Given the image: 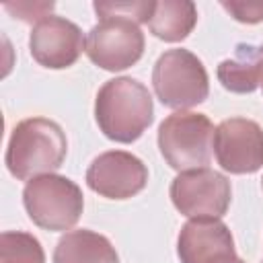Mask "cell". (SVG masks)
I'll return each mask as SVG.
<instances>
[{"mask_svg":"<svg viewBox=\"0 0 263 263\" xmlns=\"http://www.w3.org/2000/svg\"><path fill=\"white\" fill-rule=\"evenodd\" d=\"M224 263H245V261L238 259V257H232V259H228V261H224Z\"/></svg>","mask_w":263,"mask_h":263,"instance_id":"obj_19","label":"cell"},{"mask_svg":"<svg viewBox=\"0 0 263 263\" xmlns=\"http://www.w3.org/2000/svg\"><path fill=\"white\" fill-rule=\"evenodd\" d=\"M92 8L99 18L123 16V18L136 21L140 25V23H148L154 2H95Z\"/></svg>","mask_w":263,"mask_h":263,"instance_id":"obj_16","label":"cell"},{"mask_svg":"<svg viewBox=\"0 0 263 263\" xmlns=\"http://www.w3.org/2000/svg\"><path fill=\"white\" fill-rule=\"evenodd\" d=\"M173 205L187 218H222L232 199L230 181L208 166L183 171L171 183Z\"/></svg>","mask_w":263,"mask_h":263,"instance_id":"obj_7","label":"cell"},{"mask_svg":"<svg viewBox=\"0 0 263 263\" xmlns=\"http://www.w3.org/2000/svg\"><path fill=\"white\" fill-rule=\"evenodd\" d=\"M0 263H45V253L33 234L6 230L0 234Z\"/></svg>","mask_w":263,"mask_h":263,"instance_id":"obj_15","label":"cell"},{"mask_svg":"<svg viewBox=\"0 0 263 263\" xmlns=\"http://www.w3.org/2000/svg\"><path fill=\"white\" fill-rule=\"evenodd\" d=\"M95 119L105 138L119 144H132L154 119L152 95L132 76L111 78L97 92Z\"/></svg>","mask_w":263,"mask_h":263,"instance_id":"obj_1","label":"cell"},{"mask_svg":"<svg viewBox=\"0 0 263 263\" xmlns=\"http://www.w3.org/2000/svg\"><path fill=\"white\" fill-rule=\"evenodd\" d=\"M261 263H263V261H261Z\"/></svg>","mask_w":263,"mask_h":263,"instance_id":"obj_21","label":"cell"},{"mask_svg":"<svg viewBox=\"0 0 263 263\" xmlns=\"http://www.w3.org/2000/svg\"><path fill=\"white\" fill-rule=\"evenodd\" d=\"M218 164L232 175H251L263 166V127L247 117L224 119L214 132Z\"/></svg>","mask_w":263,"mask_h":263,"instance_id":"obj_8","label":"cell"},{"mask_svg":"<svg viewBox=\"0 0 263 263\" xmlns=\"http://www.w3.org/2000/svg\"><path fill=\"white\" fill-rule=\"evenodd\" d=\"M197 23V8L189 0H160L154 2L148 18V29L154 37L177 43L183 41Z\"/></svg>","mask_w":263,"mask_h":263,"instance_id":"obj_14","label":"cell"},{"mask_svg":"<svg viewBox=\"0 0 263 263\" xmlns=\"http://www.w3.org/2000/svg\"><path fill=\"white\" fill-rule=\"evenodd\" d=\"M53 2H39V4H31V2H25V4H6L4 8L8 12L14 14V18H21L25 23H33V21H43L45 16H49V12L53 10Z\"/></svg>","mask_w":263,"mask_h":263,"instance_id":"obj_18","label":"cell"},{"mask_svg":"<svg viewBox=\"0 0 263 263\" xmlns=\"http://www.w3.org/2000/svg\"><path fill=\"white\" fill-rule=\"evenodd\" d=\"M220 84L236 95L253 92L263 84V43H238L230 58L218 64Z\"/></svg>","mask_w":263,"mask_h":263,"instance_id":"obj_12","label":"cell"},{"mask_svg":"<svg viewBox=\"0 0 263 263\" xmlns=\"http://www.w3.org/2000/svg\"><path fill=\"white\" fill-rule=\"evenodd\" d=\"M181 263H224L236 257L230 228L218 218H191L177 238Z\"/></svg>","mask_w":263,"mask_h":263,"instance_id":"obj_11","label":"cell"},{"mask_svg":"<svg viewBox=\"0 0 263 263\" xmlns=\"http://www.w3.org/2000/svg\"><path fill=\"white\" fill-rule=\"evenodd\" d=\"M152 86L158 101L168 109L185 111L203 103L210 80L203 62L189 49H166L152 68Z\"/></svg>","mask_w":263,"mask_h":263,"instance_id":"obj_5","label":"cell"},{"mask_svg":"<svg viewBox=\"0 0 263 263\" xmlns=\"http://www.w3.org/2000/svg\"><path fill=\"white\" fill-rule=\"evenodd\" d=\"M214 123L203 113L177 111L158 127V148L166 164L179 173L210 164L214 148Z\"/></svg>","mask_w":263,"mask_h":263,"instance_id":"obj_4","label":"cell"},{"mask_svg":"<svg viewBox=\"0 0 263 263\" xmlns=\"http://www.w3.org/2000/svg\"><path fill=\"white\" fill-rule=\"evenodd\" d=\"M68 152L64 129L47 117H29L14 125L6 146V168L18 181H31L60 168Z\"/></svg>","mask_w":263,"mask_h":263,"instance_id":"obj_2","label":"cell"},{"mask_svg":"<svg viewBox=\"0 0 263 263\" xmlns=\"http://www.w3.org/2000/svg\"><path fill=\"white\" fill-rule=\"evenodd\" d=\"M23 205L35 226L51 232L70 230L82 216V189L64 175H41L23 189Z\"/></svg>","mask_w":263,"mask_h":263,"instance_id":"obj_3","label":"cell"},{"mask_svg":"<svg viewBox=\"0 0 263 263\" xmlns=\"http://www.w3.org/2000/svg\"><path fill=\"white\" fill-rule=\"evenodd\" d=\"M222 8L226 12H230V16L238 23H247V25H255L263 21V0H249V2H240V0H230V2H220Z\"/></svg>","mask_w":263,"mask_h":263,"instance_id":"obj_17","label":"cell"},{"mask_svg":"<svg viewBox=\"0 0 263 263\" xmlns=\"http://www.w3.org/2000/svg\"><path fill=\"white\" fill-rule=\"evenodd\" d=\"M261 187H263V179H261Z\"/></svg>","mask_w":263,"mask_h":263,"instance_id":"obj_20","label":"cell"},{"mask_svg":"<svg viewBox=\"0 0 263 263\" xmlns=\"http://www.w3.org/2000/svg\"><path fill=\"white\" fill-rule=\"evenodd\" d=\"M53 263H119V257L107 236L80 228L66 232L58 240Z\"/></svg>","mask_w":263,"mask_h":263,"instance_id":"obj_13","label":"cell"},{"mask_svg":"<svg viewBox=\"0 0 263 263\" xmlns=\"http://www.w3.org/2000/svg\"><path fill=\"white\" fill-rule=\"evenodd\" d=\"M144 45V33L136 21L107 16L99 18V23L88 31L84 51L95 66L107 72H119L142 58Z\"/></svg>","mask_w":263,"mask_h":263,"instance_id":"obj_6","label":"cell"},{"mask_svg":"<svg viewBox=\"0 0 263 263\" xmlns=\"http://www.w3.org/2000/svg\"><path fill=\"white\" fill-rule=\"evenodd\" d=\"M148 183L146 164L125 150L99 154L86 168V185L107 199H129Z\"/></svg>","mask_w":263,"mask_h":263,"instance_id":"obj_9","label":"cell"},{"mask_svg":"<svg viewBox=\"0 0 263 263\" xmlns=\"http://www.w3.org/2000/svg\"><path fill=\"white\" fill-rule=\"evenodd\" d=\"M86 41L80 27L64 16L49 14L35 23L29 35V51L33 60L49 70H64L76 64Z\"/></svg>","mask_w":263,"mask_h":263,"instance_id":"obj_10","label":"cell"}]
</instances>
